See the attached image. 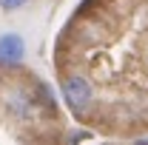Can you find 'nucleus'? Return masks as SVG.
Returning a JSON list of instances; mask_svg holds the SVG:
<instances>
[{"mask_svg": "<svg viewBox=\"0 0 148 145\" xmlns=\"http://www.w3.org/2000/svg\"><path fill=\"white\" fill-rule=\"evenodd\" d=\"M63 100H66V108L71 111L74 117H86L94 105V85L88 77L83 74H66L63 77Z\"/></svg>", "mask_w": 148, "mask_h": 145, "instance_id": "obj_1", "label": "nucleus"}, {"mask_svg": "<svg viewBox=\"0 0 148 145\" xmlns=\"http://www.w3.org/2000/svg\"><path fill=\"white\" fill-rule=\"evenodd\" d=\"M23 57H26V40L17 31H3L0 34V66H6V68L20 66Z\"/></svg>", "mask_w": 148, "mask_h": 145, "instance_id": "obj_2", "label": "nucleus"}, {"mask_svg": "<svg viewBox=\"0 0 148 145\" xmlns=\"http://www.w3.org/2000/svg\"><path fill=\"white\" fill-rule=\"evenodd\" d=\"M34 105H37V100L29 97L26 91H9V97H6V108L14 120H32Z\"/></svg>", "mask_w": 148, "mask_h": 145, "instance_id": "obj_3", "label": "nucleus"}, {"mask_svg": "<svg viewBox=\"0 0 148 145\" xmlns=\"http://www.w3.org/2000/svg\"><path fill=\"white\" fill-rule=\"evenodd\" d=\"M34 100H37V105H40V108H46L49 114H54V111H57V100H54V91H51L49 83H37Z\"/></svg>", "mask_w": 148, "mask_h": 145, "instance_id": "obj_4", "label": "nucleus"}, {"mask_svg": "<svg viewBox=\"0 0 148 145\" xmlns=\"http://www.w3.org/2000/svg\"><path fill=\"white\" fill-rule=\"evenodd\" d=\"M29 0H0V9L3 12H17L20 6H26Z\"/></svg>", "mask_w": 148, "mask_h": 145, "instance_id": "obj_5", "label": "nucleus"}, {"mask_svg": "<svg viewBox=\"0 0 148 145\" xmlns=\"http://www.w3.org/2000/svg\"><path fill=\"white\" fill-rule=\"evenodd\" d=\"M91 134L88 131H74V134H69V140H88Z\"/></svg>", "mask_w": 148, "mask_h": 145, "instance_id": "obj_6", "label": "nucleus"}]
</instances>
